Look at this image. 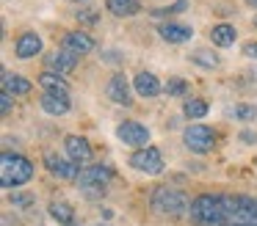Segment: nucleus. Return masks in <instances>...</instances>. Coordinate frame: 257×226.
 <instances>
[{"instance_id": "nucleus-1", "label": "nucleus", "mask_w": 257, "mask_h": 226, "mask_svg": "<svg viewBox=\"0 0 257 226\" xmlns=\"http://www.w3.org/2000/svg\"><path fill=\"white\" fill-rule=\"evenodd\" d=\"M150 204L158 215H166V218H177V215H183L185 209L191 207L188 196H185L183 190H177V187H172V185L155 187L152 196H150Z\"/></svg>"}, {"instance_id": "nucleus-2", "label": "nucleus", "mask_w": 257, "mask_h": 226, "mask_svg": "<svg viewBox=\"0 0 257 226\" xmlns=\"http://www.w3.org/2000/svg\"><path fill=\"white\" fill-rule=\"evenodd\" d=\"M188 218L194 220L196 226H221L224 223L221 196H210V193L196 196L188 207Z\"/></svg>"}, {"instance_id": "nucleus-3", "label": "nucleus", "mask_w": 257, "mask_h": 226, "mask_svg": "<svg viewBox=\"0 0 257 226\" xmlns=\"http://www.w3.org/2000/svg\"><path fill=\"white\" fill-rule=\"evenodd\" d=\"M34 176V165L31 160L20 157V154H3L0 157V185L3 187H17Z\"/></svg>"}, {"instance_id": "nucleus-4", "label": "nucleus", "mask_w": 257, "mask_h": 226, "mask_svg": "<svg viewBox=\"0 0 257 226\" xmlns=\"http://www.w3.org/2000/svg\"><path fill=\"white\" fill-rule=\"evenodd\" d=\"M80 190H83L86 198H91V201H97V198L105 196V187L108 182H111V168H105V165H89V168L80 171Z\"/></svg>"}, {"instance_id": "nucleus-5", "label": "nucleus", "mask_w": 257, "mask_h": 226, "mask_svg": "<svg viewBox=\"0 0 257 226\" xmlns=\"http://www.w3.org/2000/svg\"><path fill=\"white\" fill-rule=\"evenodd\" d=\"M130 165H133L136 171H144V174H161L163 171V157L161 152H158L155 146H141L136 149L133 154H130Z\"/></svg>"}, {"instance_id": "nucleus-6", "label": "nucleus", "mask_w": 257, "mask_h": 226, "mask_svg": "<svg viewBox=\"0 0 257 226\" xmlns=\"http://www.w3.org/2000/svg\"><path fill=\"white\" fill-rule=\"evenodd\" d=\"M183 141H185V146H188L191 152L205 154V152H210V149H213V143H216V135H213L210 127L196 124V127H188V130H185Z\"/></svg>"}, {"instance_id": "nucleus-7", "label": "nucleus", "mask_w": 257, "mask_h": 226, "mask_svg": "<svg viewBox=\"0 0 257 226\" xmlns=\"http://www.w3.org/2000/svg\"><path fill=\"white\" fill-rule=\"evenodd\" d=\"M116 135L122 143H127V146H147L150 143V130H147L144 124H139V121H122V124L116 127Z\"/></svg>"}, {"instance_id": "nucleus-8", "label": "nucleus", "mask_w": 257, "mask_h": 226, "mask_svg": "<svg viewBox=\"0 0 257 226\" xmlns=\"http://www.w3.org/2000/svg\"><path fill=\"white\" fill-rule=\"evenodd\" d=\"M105 94H108V99H113V102H119V105L133 102V88H130L127 77H124L122 72L111 75V80H108V86H105Z\"/></svg>"}, {"instance_id": "nucleus-9", "label": "nucleus", "mask_w": 257, "mask_h": 226, "mask_svg": "<svg viewBox=\"0 0 257 226\" xmlns=\"http://www.w3.org/2000/svg\"><path fill=\"white\" fill-rule=\"evenodd\" d=\"M78 58H80L78 53H72V50H67V47H58L47 55V66H50V72L67 75V72H72L75 66H78Z\"/></svg>"}, {"instance_id": "nucleus-10", "label": "nucleus", "mask_w": 257, "mask_h": 226, "mask_svg": "<svg viewBox=\"0 0 257 226\" xmlns=\"http://www.w3.org/2000/svg\"><path fill=\"white\" fill-rule=\"evenodd\" d=\"M45 165H47L50 174L64 176V179H75V176H80L78 163H75V160H64V157H58V154H53V152L45 154Z\"/></svg>"}, {"instance_id": "nucleus-11", "label": "nucleus", "mask_w": 257, "mask_h": 226, "mask_svg": "<svg viewBox=\"0 0 257 226\" xmlns=\"http://www.w3.org/2000/svg\"><path fill=\"white\" fill-rule=\"evenodd\" d=\"M158 33H161V39L169 44H183L194 36V28L183 25V22H161V25H158Z\"/></svg>"}, {"instance_id": "nucleus-12", "label": "nucleus", "mask_w": 257, "mask_h": 226, "mask_svg": "<svg viewBox=\"0 0 257 226\" xmlns=\"http://www.w3.org/2000/svg\"><path fill=\"white\" fill-rule=\"evenodd\" d=\"M61 44H64L67 50H72V53H78V55H86V53H91V50H94V39H91L89 33H83V31H69V33H64Z\"/></svg>"}, {"instance_id": "nucleus-13", "label": "nucleus", "mask_w": 257, "mask_h": 226, "mask_svg": "<svg viewBox=\"0 0 257 226\" xmlns=\"http://www.w3.org/2000/svg\"><path fill=\"white\" fill-rule=\"evenodd\" d=\"M64 149H67L69 160H75V163H86V160L91 157L89 141L80 138V135H67V138H64Z\"/></svg>"}, {"instance_id": "nucleus-14", "label": "nucleus", "mask_w": 257, "mask_h": 226, "mask_svg": "<svg viewBox=\"0 0 257 226\" xmlns=\"http://www.w3.org/2000/svg\"><path fill=\"white\" fill-rule=\"evenodd\" d=\"M39 50H42V39H39V33H34V31H25L23 36L14 42V53H17V58H34Z\"/></svg>"}, {"instance_id": "nucleus-15", "label": "nucleus", "mask_w": 257, "mask_h": 226, "mask_svg": "<svg viewBox=\"0 0 257 226\" xmlns=\"http://www.w3.org/2000/svg\"><path fill=\"white\" fill-rule=\"evenodd\" d=\"M133 88H136V94H141V97H158V94L163 91L161 80H158L152 72H139L136 80H133Z\"/></svg>"}, {"instance_id": "nucleus-16", "label": "nucleus", "mask_w": 257, "mask_h": 226, "mask_svg": "<svg viewBox=\"0 0 257 226\" xmlns=\"http://www.w3.org/2000/svg\"><path fill=\"white\" fill-rule=\"evenodd\" d=\"M39 86L45 88V94H58V97H69V86L58 72H45L39 75Z\"/></svg>"}, {"instance_id": "nucleus-17", "label": "nucleus", "mask_w": 257, "mask_h": 226, "mask_svg": "<svg viewBox=\"0 0 257 226\" xmlns=\"http://www.w3.org/2000/svg\"><path fill=\"white\" fill-rule=\"evenodd\" d=\"M42 110L50 116H64L69 113V97H58V94H45L42 97Z\"/></svg>"}, {"instance_id": "nucleus-18", "label": "nucleus", "mask_w": 257, "mask_h": 226, "mask_svg": "<svg viewBox=\"0 0 257 226\" xmlns=\"http://www.w3.org/2000/svg\"><path fill=\"white\" fill-rule=\"evenodd\" d=\"M108 11H111L113 17H133L141 11V3L139 0H105Z\"/></svg>"}, {"instance_id": "nucleus-19", "label": "nucleus", "mask_w": 257, "mask_h": 226, "mask_svg": "<svg viewBox=\"0 0 257 226\" xmlns=\"http://www.w3.org/2000/svg\"><path fill=\"white\" fill-rule=\"evenodd\" d=\"M235 28L229 25V22H221V25H216L210 31V42L213 44H218V47H229V44H235Z\"/></svg>"}, {"instance_id": "nucleus-20", "label": "nucleus", "mask_w": 257, "mask_h": 226, "mask_svg": "<svg viewBox=\"0 0 257 226\" xmlns=\"http://www.w3.org/2000/svg\"><path fill=\"white\" fill-rule=\"evenodd\" d=\"M3 91L23 97V94L31 91V80H25V77H20V75H9V72H3Z\"/></svg>"}, {"instance_id": "nucleus-21", "label": "nucleus", "mask_w": 257, "mask_h": 226, "mask_svg": "<svg viewBox=\"0 0 257 226\" xmlns=\"http://www.w3.org/2000/svg\"><path fill=\"white\" fill-rule=\"evenodd\" d=\"M50 215H53V220H58V223H64V226H72V220H75V209L69 207L67 201H53Z\"/></svg>"}, {"instance_id": "nucleus-22", "label": "nucleus", "mask_w": 257, "mask_h": 226, "mask_svg": "<svg viewBox=\"0 0 257 226\" xmlns=\"http://www.w3.org/2000/svg\"><path fill=\"white\" fill-rule=\"evenodd\" d=\"M191 61H194L196 66H202V69H216L218 66V55L213 53V50H205V47L194 50V53H191Z\"/></svg>"}, {"instance_id": "nucleus-23", "label": "nucleus", "mask_w": 257, "mask_h": 226, "mask_svg": "<svg viewBox=\"0 0 257 226\" xmlns=\"http://www.w3.org/2000/svg\"><path fill=\"white\" fill-rule=\"evenodd\" d=\"M183 113H185V119H202V116L207 113V102L205 99H188Z\"/></svg>"}, {"instance_id": "nucleus-24", "label": "nucleus", "mask_w": 257, "mask_h": 226, "mask_svg": "<svg viewBox=\"0 0 257 226\" xmlns=\"http://www.w3.org/2000/svg\"><path fill=\"white\" fill-rule=\"evenodd\" d=\"M185 88H188V80H183V77H172V80L163 86V91H166L169 97H183Z\"/></svg>"}, {"instance_id": "nucleus-25", "label": "nucleus", "mask_w": 257, "mask_h": 226, "mask_svg": "<svg viewBox=\"0 0 257 226\" xmlns=\"http://www.w3.org/2000/svg\"><path fill=\"white\" fill-rule=\"evenodd\" d=\"M232 116H235V119H240V121H251L257 116V108H254V105H235Z\"/></svg>"}, {"instance_id": "nucleus-26", "label": "nucleus", "mask_w": 257, "mask_h": 226, "mask_svg": "<svg viewBox=\"0 0 257 226\" xmlns=\"http://www.w3.org/2000/svg\"><path fill=\"white\" fill-rule=\"evenodd\" d=\"M97 20H100V14H97L94 9H80L78 11V22H80V25H86V28L97 25Z\"/></svg>"}, {"instance_id": "nucleus-27", "label": "nucleus", "mask_w": 257, "mask_h": 226, "mask_svg": "<svg viewBox=\"0 0 257 226\" xmlns=\"http://www.w3.org/2000/svg\"><path fill=\"white\" fill-rule=\"evenodd\" d=\"M14 110V99L9 91H0V113H12Z\"/></svg>"}, {"instance_id": "nucleus-28", "label": "nucleus", "mask_w": 257, "mask_h": 226, "mask_svg": "<svg viewBox=\"0 0 257 226\" xmlns=\"http://www.w3.org/2000/svg\"><path fill=\"white\" fill-rule=\"evenodd\" d=\"M9 201L17 204V207H28V204L34 201V196H31V193H14V196L9 198Z\"/></svg>"}, {"instance_id": "nucleus-29", "label": "nucleus", "mask_w": 257, "mask_h": 226, "mask_svg": "<svg viewBox=\"0 0 257 226\" xmlns=\"http://www.w3.org/2000/svg\"><path fill=\"white\" fill-rule=\"evenodd\" d=\"M185 9H188V0H177L174 6H169V9L158 11V14H180V11H185Z\"/></svg>"}, {"instance_id": "nucleus-30", "label": "nucleus", "mask_w": 257, "mask_h": 226, "mask_svg": "<svg viewBox=\"0 0 257 226\" xmlns=\"http://www.w3.org/2000/svg\"><path fill=\"white\" fill-rule=\"evenodd\" d=\"M243 53L249 55V58H257V42H246L243 44Z\"/></svg>"}, {"instance_id": "nucleus-31", "label": "nucleus", "mask_w": 257, "mask_h": 226, "mask_svg": "<svg viewBox=\"0 0 257 226\" xmlns=\"http://www.w3.org/2000/svg\"><path fill=\"white\" fill-rule=\"evenodd\" d=\"M249 226H257V198H254V209H251V220H249Z\"/></svg>"}, {"instance_id": "nucleus-32", "label": "nucleus", "mask_w": 257, "mask_h": 226, "mask_svg": "<svg viewBox=\"0 0 257 226\" xmlns=\"http://www.w3.org/2000/svg\"><path fill=\"white\" fill-rule=\"evenodd\" d=\"M69 3H89V0H69Z\"/></svg>"}, {"instance_id": "nucleus-33", "label": "nucleus", "mask_w": 257, "mask_h": 226, "mask_svg": "<svg viewBox=\"0 0 257 226\" xmlns=\"http://www.w3.org/2000/svg\"><path fill=\"white\" fill-rule=\"evenodd\" d=\"M246 3H249V6H257V0H246Z\"/></svg>"}, {"instance_id": "nucleus-34", "label": "nucleus", "mask_w": 257, "mask_h": 226, "mask_svg": "<svg viewBox=\"0 0 257 226\" xmlns=\"http://www.w3.org/2000/svg\"><path fill=\"white\" fill-rule=\"evenodd\" d=\"M254 28H257V17H254Z\"/></svg>"}, {"instance_id": "nucleus-35", "label": "nucleus", "mask_w": 257, "mask_h": 226, "mask_svg": "<svg viewBox=\"0 0 257 226\" xmlns=\"http://www.w3.org/2000/svg\"><path fill=\"white\" fill-rule=\"evenodd\" d=\"M254 165H257V160H254Z\"/></svg>"}, {"instance_id": "nucleus-36", "label": "nucleus", "mask_w": 257, "mask_h": 226, "mask_svg": "<svg viewBox=\"0 0 257 226\" xmlns=\"http://www.w3.org/2000/svg\"><path fill=\"white\" fill-rule=\"evenodd\" d=\"M100 226H102V223H100Z\"/></svg>"}]
</instances>
